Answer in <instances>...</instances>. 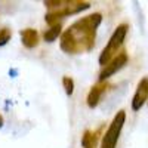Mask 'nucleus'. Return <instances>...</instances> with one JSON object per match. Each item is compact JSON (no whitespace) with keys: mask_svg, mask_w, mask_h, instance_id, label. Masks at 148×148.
<instances>
[{"mask_svg":"<svg viewBox=\"0 0 148 148\" xmlns=\"http://www.w3.org/2000/svg\"><path fill=\"white\" fill-rule=\"evenodd\" d=\"M102 21L101 14H90L76 21L61 34V49L70 55L89 52L95 46L96 30Z\"/></svg>","mask_w":148,"mask_h":148,"instance_id":"1","label":"nucleus"},{"mask_svg":"<svg viewBox=\"0 0 148 148\" xmlns=\"http://www.w3.org/2000/svg\"><path fill=\"white\" fill-rule=\"evenodd\" d=\"M67 3V0H46L45 2V6L51 10H56V9H61L64 8Z\"/></svg>","mask_w":148,"mask_h":148,"instance_id":"11","label":"nucleus"},{"mask_svg":"<svg viewBox=\"0 0 148 148\" xmlns=\"http://www.w3.org/2000/svg\"><path fill=\"white\" fill-rule=\"evenodd\" d=\"M127 59H129V56H127L126 52H119L105 67H102L99 76H98V80H99V83H104V82L108 80L111 76H114L117 71H120L123 67L127 64Z\"/></svg>","mask_w":148,"mask_h":148,"instance_id":"5","label":"nucleus"},{"mask_svg":"<svg viewBox=\"0 0 148 148\" xmlns=\"http://www.w3.org/2000/svg\"><path fill=\"white\" fill-rule=\"evenodd\" d=\"M127 30H129L127 24H120V25L114 30V33L111 34L107 46L104 47V51L99 55V64L102 67H105L110 61L119 53L120 47L123 46V42H125L126 36H127Z\"/></svg>","mask_w":148,"mask_h":148,"instance_id":"2","label":"nucleus"},{"mask_svg":"<svg viewBox=\"0 0 148 148\" xmlns=\"http://www.w3.org/2000/svg\"><path fill=\"white\" fill-rule=\"evenodd\" d=\"M62 86H64V89H65V93L68 96H71L73 92H74V80L71 77H68V76H64L62 77Z\"/></svg>","mask_w":148,"mask_h":148,"instance_id":"12","label":"nucleus"},{"mask_svg":"<svg viewBox=\"0 0 148 148\" xmlns=\"http://www.w3.org/2000/svg\"><path fill=\"white\" fill-rule=\"evenodd\" d=\"M107 89H108V83H98V84H95V86H92L90 88V90H89V93H88V105H89V108H95V107H98V104H99V101H101V98H102V95L107 92Z\"/></svg>","mask_w":148,"mask_h":148,"instance_id":"7","label":"nucleus"},{"mask_svg":"<svg viewBox=\"0 0 148 148\" xmlns=\"http://www.w3.org/2000/svg\"><path fill=\"white\" fill-rule=\"evenodd\" d=\"M59 34H62V27H61V24H56V25H52L49 30L43 33V39L47 43H52L59 37Z\"/></svg>","mask_w":148,"mask_h":148,"instance_id":"10","label":"nucleus"},{"mask_svg":"<svg viewBox=\"0 0 148 148\" xmlns=\"http://www.w3.org/2000/svg\"><path fill=\"white\" fill-rule=\"evenodd\" d=\"M90 8V3L89 2H79V0H67V3L64 8L61 9H56V10H51L47 12L45 19L47 24L51 25H56V24H61L59 19H64L65 16H70V15H74V14H79L82 10H86Z\"/></svg>","mask_w":148,"mask_h":148,"instance_id":"3","label":"nucleus"},{"mask_svg":"<svg viewBox=\"0 0 148 148\" xmlns=\"http://www.w3.org/2000/svg\"><path fill=\"white\" fill-rule=\"evenodd\" d=\"M125 121H126V113L123 110H120L119 113H116L113 121L110 123L107 132L104 133L102 141H101V148H116L121 129L125 126Z\"/></svg>","mask_w":148,"mask_h":148,"instance_id":"4","label":"nucleus"},{"mask_svg":"<svg viewBox=\"0 0 148 148\" xmlns=\"http://www.w3.org/2000/svg\"><path fill=\"white\" fill-rule=\"evenodd\" d=\"M21 42L22 45L28 47V49H33L39 45V33L34 28H25V30H21Z\"/></svg>","mask_w":148,"mask_h":148,"instance_id":"8","label":"nucleus"},{"mask_svg":"<svg viewBox=\"0 0 148 148\" xmlns=\"http://www.w3.org/2000/svg\"><path fill=\"white\" fill-rule=\"evenodd\" d=\"M12 37V31L9 28H0V46H5Z\"/></svg>","mask_w":148,"mask_h":148,"instance_id":"13","label":"nucleus"},{"mask_svg":"<svg viewBox=\"0 0 148 148\" xmlns=\"http://www.w3.org/2000/svg\"><path fill=\"white\" fill-rule=\"evenodd\" d=\"M3 123H5V121H3V117H2V116H0V127H2V126H3Z\"/></svg>","mask_w":148,"mask_h":148,"instance_id":"14","label":"nucleus"},{"mask_svg":"<svg viewBox=\"0 0 148 148\" xmlns=\"http://www.w3.org/2000/svg\"><path fill=\"white\" fill-rule=\"evenodd\" d=\"M98 144V132L84 130L82 136V147L83 148H96Z\"/></svg>","mask_w":148,"mask_h":148,"instance_id":"9","label":"nucleus"},{"mask_svg":"<svg viewBox=\"0 0 148 148\" xmlns=\"http://www.w3.org/2000/svg\"><path fill=\"white\" fill-rule=\"evenodd\" d=\"M147 99H148V77H142L136 86L133 98H132V110L133 111L141 110Z\"/></svg>","mask_w":148,"mask_h":148,"instance_id":"6","label":"nucleus"}]
</instances>
